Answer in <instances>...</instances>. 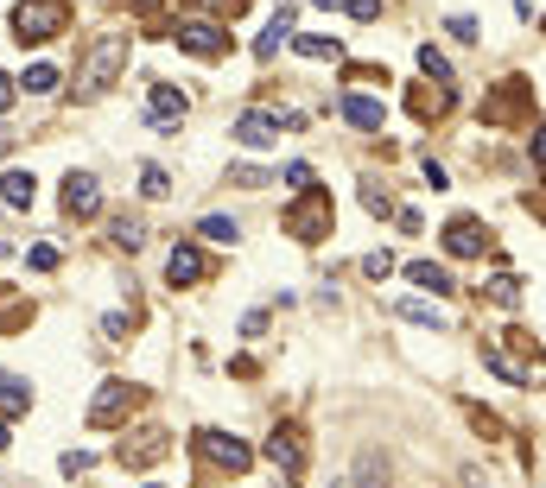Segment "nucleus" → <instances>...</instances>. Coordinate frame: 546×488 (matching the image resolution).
Listing matches in <instances>:
<instances>
[{"mask_svg":"<svg viewBox=\"0 0 546 488\" xmlns=\"http://www.w3.org/2000/svg\"><path fill=\"white\" fill-rule=\"evenodd\" d=\"M121 63H127V32H96V45H90V63H83V89L96 96V89H108L115 77H121Z\"/></svg>","mask_w":546,"mask_h":488,"instance_id":"nucleus-3","label":"nucleus"},{"mask_svg":"<svg viewBox=\"0 0 546 488\" xmlns=\"http://www.w3.org/2000/svg\"><path fill=\"white\" fill-rule=\"evenodd\" d=\"M406 108H414V114H420V121H439V114H445V108H451V89H439V83H432V89H426V83H420V89H414V96H406Z\"/></svg>","mask_w":546,"mask_h":488,"instance_id":"nucleus-19","label":"nucleus"},{"mask_svg":"<svg viewBox=\"0 0 546 488\" xmlns=\"http://www.w3.org/2000/svg\"><path fill=\"white\" fill-rule=\"evenodd\" d=\"M420 70H426V77H432L439 89H451V57H445V51H432V45H420Z\"/></svg>","mask_w":546,"mask_h":488,"instance_id":"nucleus-22","label":"nucleus"},{"mask_svg":"<svg viewBox=\"0 0 546 488\" xmlns=\"http://www.w3.org/2000/svg\"><path fill=\"white\" fill-rule=\"evenodd\" d=\"M344 121H350V127H363V133H381L388 108H381L375 96H344Z\"/></svg>","mask_w":546,"mask_h":488,"instance_id":"nucleus-15","label":"nucleus"},{"mask_svg":"<svg viewBox=\"0 0 546 488\" xmlns=\"http://www.w3.org/2000/svg\"><path fill=\"white\" fill-rule=\"evenodd\" d=\"M13 96H20V89H13V77H7V70H0V114L13 108Z\"/></svg>","mask_w":546,"mask_h":488,"instance_id":"nucleus-38","label":"nucleus"},{"mask_svg":"<svg viewBox=\"0 0 546 488\" xmlns=\"http://www.w3.org/2000/svg\"><path fill=\"white\" fill-rule=\"evenodd\" d=\"M96 209H102V190H96V178L90 172H71V178H64V216H96Z\"/></svg>","mask_w":546,"mask_h":488,"instance_id":"nucleus-11","label":"nucleus"},{"mask_svg":"<svg viewBox=\"0 0 546 488\" xmlns=\"http://www.w3.org/2000/svg\"><path fill=\"white\" fill-rule=\"evenodd\" d=\"M356 482H363V488H388V463H381L375 450H363V463H356Z\"/></svg>","mask_w":546,"mask_h":488,"instance_id":"nucleus-24","label":"nucleus"},{"mask_svg":"<svg viewBox=\"0 0 546 488\" xmlns=\"http://www.w3.org/2000/svg\"><path fill=\"white\" fill-rule=\"evenodd\" d=\"M363 273H369V279H388V273H394V254H381V248H375V254L363 260Z\"/></svg>","mask_w":546,"mask_h":488,"instance_id":"nucleus-33","label":"nucleus"},{"mask_svg":"<svg viewBox=\"0 0 546 488\" xmlns=\"http://www.w3.org/2000/svg\"><path fill=\"white\" fill-rule=\"evenodd\" d=\"M197 235H203V241H235L242 229H235V216H203V223H197Z\"/></svg>","mask_w":546,"mask_h":488,"instance_id":"nucleus-26","label":"nucleus"},{"mask_svg":"<svg viewBox=\"0 0 546 488\" xmlns=\"http://www.w3.org/2000/svg\"><path fill=\"white\" fill-rule=\"evenodd\" d=\"M197 457H210V463H217V469H229V475L254 463V450H248L242 438H223V432H197Z\"/></svg>","mask_w":546,"mask_h":488,"instance_id":"nucleus-7","label":"nucleus"},{"mask_svg":"<svg viewBox=\"0 0 546 488\" xmlns=\"http://www.w3.org/2000/svg\"><path fill=\"white\" fill-rule=\"evenodd\" d=\"M330 223H337V209H330V197L311 184V190H299L293 203H286V216H280V229L286 235H299V241H324L330 235Z\"/></svg>","mask_w":546,"mask_h":488,"instance_id":"nucleus-1","label":"nucleus"},{"mask_svg":"<svg viewBox=\"0 0 546 488\" xmlns=\"http://www.w3.org/2000/svg\"><path fill=\"white\" fill-rule=\"evenodd\" d=\"M286 45H293L299 57H318V63H324V57H330V63L344 57V45H337V38H324V32H293Z\"/></svg>","mask_w":546,"mask_h":488,"instance_id":"nucleus-18","label":"nucleus"},{"mask_svg":"<svg viewBox=\"0 0 546 488\" xmlns=\"http://www.w3.org/2000/svg\"><path fill=\"white\" fill-rule=\"evenodd\" d=\"M133 13H159V0H133Z\"/></svg>","mask_w":546,"mask_h":488,"instance_id":"nucleus-40","label":"nucleus"},{"mask_svg":"<svg viewBox=\"0 0 546 488\" xmlns=\"http://www.w3.org/2000/svg\"><path fill=\"white\" fill-rule=\"evenodd\" d=\"M286 184L293 190H311V165H286Z\"/></svg>","mask_w":546,"mask_h":488,"instance_id":"nucleus-37","label":"nucleus"},{"mask_svg":"<svg viewBox=\"0 0 546 488\" xmlns=\"http://www.w3.org/2000/svg\"><path fill=\"white\" fill-rule=\"evenodd\" d=\"M133 406H141V387H127V381H102V387H96V400H90V425H96V432H108V425H121Z\"/></svg>","mask_w":546,"mask_h":488,"instance_id":"nucleus-5","label":"nucleus"},{"mask_svg":"<svg viewBox=\"0 0 546 488\" xmlns=\"http://www.w3.org/2000/svg\"><path fill=\"white\" fill-rule=\"evenodd\" d=\"M490 299H496V305H521V279H515V273H496V279H490Z\"/></svg>","mask_w":546,"mask_h":488,"instance_id":"nucleus-28","label":"nucleus"},{"mask_svg":"<svg viewBox=\"0 0 546 488\" xmlns=\"http://www.w3.org/2000/svg\"><path fill=\"white\" fill-rule=\"evenodd\" d=\"M20 83H26V96H51V89H57V70H51V63H32Z\"/></svg>","mask_w":546,"mask_h":488,"instance_id":"nucleus-25","label":"nucleus"},{"mask_svg":"<svg viewBox=\"0 0 546 488\" xmlns=\"http://www.w3.org/2000/svg\"><path fill=\"white\" fill-rule=\"evenodd\" d=\"M483 121H533V102H527V77H508L502 89H496V102L483 108Z\"/></svg>","mask_w":546,"mask_h":488,"instance_id":"nucleus-9","label":"nucleus"},{"mask_svg":"<svg viewBox=\"0 0 546 488\" xmlns=\"http://www.w3.org/2000/svg\"><path fill=\"white\" fill-rule=\"evenodd\" d=\"M32 406V387L20 381V374H7V368H0V418H20Z\"/></svg>","mask_w":546,"mask_h":488,"instance_id":"nucleus-17","label":"nucleus"},{"mask_svg":"<svg viewBox=\"0 0 546 488\" xmlns=\"http://www.w3.org/2000/svg\"><path fill=\"white\" fill-rule=\"evenodd\" d=\"M108 241H115V248H141V241H147V223H141V216H115V223H108Z\"/></svg>","mask_w":546,"mask_h":488,"instance_id":"nucleus-21","label":"nucleus"},{"mask_svg":"<svg viewBox=\"0 0 546 488\" xmlns=\"http://www.w3.org/2000/svg\"><path fill=\"white\" fill-rule=\"evenodd\" d=\"M363 209H369V216H394V197L381 184H363Z\"/></svg>","mask_w":546,"mask_h":488,"instance_id":"nucleus-29","label":"nucleus"},{"mask_svg":"<svg viewBox=\"0 0 546 488\" xmlns=\"http://www.w3.org/2000/svg\"><path fill=\"white\" fill-rule=\"evenodd\" d=\"M203 273H210V260H203L191 241H178V248L166 254V279H172V286H197Z\"/></svg>","mask_w":546,"mask_h":488,"instance_id":"nucleus-12","label":"nucleus"},{"mask_svg":"<svg viewBox=\"0 0 546 488\" xmlns=\"http://www.w3.org/2000/svg\"><path fill=\"white\" fill-rule=\"evenodd\" d=\"M166 450H172V438H166L159 425H147V432H133V438H121V450H115V457H121L127 469H147V463H159Z\"/></svg>","mask_w":546,"mask_h":488,"instance_id":"nucleus-10","label":"nucleus"},{"mask_svg":"<svg viewBox=\"0 0 546 488\" xmlns=\"http://www.w3.org/2000/svg\"><path fill=\"white\" fill-rule=\"evenodd\" d=\"M141 190L159 203V197H172V178H166V165H141Z\"/></svg>","mask_w":546,"mask_h":488,"instance_id":"nucleus-27","label":"nucleus"},{"mask_svg":"<svg viewBox=\"0 0 546 488\" xmlns=\"http://www.w3.org/2000/svg\"><path fill=\"white\" fill-rule=\"evenodd\" d=\"M7 444H13V438H7V418H0V450H7Z\"/></svg>","mask_w":546,"mask_h":488,"instance_id":"nucleus-41","label":"nucleus"},{"mask_svg":"<svg viewBox=\"0 0 546 488\" xmlns=\"http://www.w3.org/2000/svg\"><path fill=\"white\" fill-rule=\"evenodd\" d=\"M406 279H414V286H426L432 299H445V292H451V273H445V266H432V260H414V266H406Z\"/></svg>","mask_w":546,"mask_h":488,"instance_id":"nucleus-20","label":"nucleus"},{"mask_svg":"<svg viewBox=\"0 0 546 488\" xmlns=\"http://www.w3.org/2000/svg\"><path fill=\"white\" fill-rule=\"evenodd\" d=\"M172 38H178V51H191V57H229V45H235L217 20H172Z\"/></svg>","mask_w":546,"mask_h":488,"instance_id":"nucleus-4","label":"nucleus"},{"mask_svg":"<svg viewBox=\"0 0 546 488\" xmlns=\"http://www.w3.org/2000/svg\"><path fill=\"white\" fill-rule=\"evenodd\" d=\"M350 13H356V20L369 26V20H381V0H350Z\"/></svg>","mask_w":546,"mask_h":488,"instance_id":"nucleus-36","label":"nucleus"},{"mask_svg":"<svg viewBox=\"0 0 546 488\" xmlns=\"http://www.w3.org/2000/svg\"><path fill=\"white\" fill-rule=\"evenodd\" d=\"M260 450H267V463H280L286 475H299V463H305V450H299V432H293V425H280V432H273Z\"/></svg>","mask_w":546,"mask_h":488,"instance_id":"nucleus-14","label":"nucleus"},{"mask_svg":"<svg viewBox=\"0 0 546 488\" xmlns=\"http://www.w3.org/2000/svg\"><path fill=\"white\" fill-rule=\"evenodd\" d=\"M7 153H13V133H7V127H0V159H7Z\"/></svg>","mask_w":546,"mask_h":488,"instance_id":"nucleus-39","label":"nucleus"},{"mask_svg":"<svg viewBox=\"0 0 546 488\" xmlns=\"http://www.w3.org/2000/svg\"><path fill=\"white\" fill-rule=\"evenodd\" d=\"M235 147L248 153H267V147H280V114H267V108H248L235 121Z\"/></svg>","mask_w":546,"mask_h":488,"instance_id":"nucleus-6","label":"nucleus"},{"mask_svg":"<svg viewBox=\"0 0 546 488\" xmlns=\"http://www.w3.org/2000/svg\"><path fill=\"white\" fill-rule=\"evenodd\" d=\"M483 241H490V229L476 223V216H457V223L445 229V248H451L457 260H470V254H483Z\"/></svg>","mask_w":546,"mask_h":488,"instance_id":"nucleus-13","label":"nucleus"},{"mask_svg":"<svg viewBox=\"0 0 546 488\" xmlns=\"http://www.w3.org/2000/svg\"><path fill=\"white\" fill-rule=\"evenodd\" d=\"M32 197H38L32 172H0V203L7 209H32Z\"/></svg>","mask_w":546,"mask_h":488,"instance_id":"nucleus-16","label":"nucleus"},{"mask_svg":"<svg viewBox=\"0 0 546 488\" xmlns=\"http://www.w3.org/2000/svg\"><path fill=\"white\" fill-rule=\"evenodd\" d=\"M64 26H71V7H64V0H20L13 7V38L20 45H45Z\"/></svg>","mask_w":546,"mask_h":488,"instance_id":"nucleus-2","label":"nucleus"},{"mask_svg":"<svg viewBox=\"0 0 546 488\" xmlns=\"http://www.w3.org/2000/svg\"><path fill=\"white\" fill-rule=\"evenodd\" d=\"M400 317H406V324H432V330H445V311H439V305H426V299H406V305H400Z\"/></svg>","mask_w":546,"mask_h":488,"instance_id":"nucleus-23","label":"nucleus"},{"mask_svg":"<svg viewBox=\"0 0 546 488\" xmlns=\"http://www.w3.org/2000/svg\"><path fill=\"white\" fill-rule=\"evenodd\" d=\"M90 463H96L90 450H64V475H90Z\"/></svg>","mask_w":546,"mask_h":488,"instance_id":"nucleus-34","label":"nucleus"},{"mask_svg":"<svg viewBox=\"0 0 546 488\" xmlns=\"http://www.w3.org/2000/svg\"><path fill=\"white\" fill-rule=\"evenodd\" d=\"M102 336H108V342H127V317L108 311V317H102Z\"/></svg>","mask_w":546,"mask_h":488,"instance_id":"nucleus-35","label":"nucleus"},{"mask_svg":"<svg viewBox=\"0 0 546 488\" xmlns=\"http://www.w3.org/2000/svg\"><path fill=\"white\" fill-rule=\"evenodd\" d=\"M153 133H178V121L191 114V96L178 89V83H153Z\"/></svg>","mask_w":546,"mask_h":488,"instance_id":"nucleus-8","label":"nucleus"},{"mask_svg":"<svg viewBox=\"0 0 546 488\" xmlns=\"http://www.w3.org/2000/svg\"><path fill=\"white\" fill-rule=\"evenodd\" d=\"M26 266H32V273H51V266H57V248H51V241H38V248L26 254Z\"/></svg>","mask_w":546,"mask_h":488,"instance_id":"nucleus-31","label":"nucleus"},{"mask_svg":"<svg viewBox=\"0 0 546 488\" xmlns=\"http://www.w3.org/2000/svg\"><path fill=\"white\" fill-rule=\"evenodd\" d=\"M229 184H242V190H260V184H267V172H254V165H235V172H229Z\"/></svg>","mask_w":546,"mask_h":488,"instance_id":"nucleus-32","label":"nucleus"},{"mask_svg":"<svg viewBox=\"0 0 546 488\" xmlns=\"http://www.w3.org/2000/svg\"><path fill=\"white\" fill-rule=\"evenodd\" d=\"M311 7H324V13H330V7H344V0H311Z\"/></svg>","mask_w":546,"mask_h":488,"instance_id":"nucleus-42","label":"nucleus"},{"mask_svg":"<svg viewBox=\"0 0 546 488\" xmlns=\"http://www.w3.org/2000/svg\"><path fill=\"white\" fill-rule=\"evenodd\" d=\"M470 425L483 432V438H502V418H496V412H483V406H470Z\"/></svg>","mask_w":546,"mask_h":488,"instance_id":"nucleus-30","label":"nucleus"}]
</instances>
